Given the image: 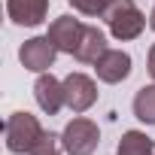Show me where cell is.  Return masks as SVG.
<instances>
[{"mask_svg": "<svg viewBox=\"0 0 155 155\" xmlns=\"http://www.w3.org/2000/svg\"><path fill=\"white\" fill-rule=\"evenodd\" d=\"M101 18L107 21L113 40H119V43L137 40L149 28V18L140 12V6L134 0H107L104 9H101Z\"/></svg>", "mask_w": 155, "mask_h": 155, "instance_id": "obj_1", "label": "cell"}, {"mask_svg": "<svg viewBox=\"0 0 155 155\" xmlns=\"http://www.w3.org/2000/svg\"><path fill=\"white\" fill-rule=\"evenodd\" d=\"M43 125H40V119L34 116V113H28V110H15L6 122H3V143H6V149L12 152V155H28L31 149H34V143L43 137Z\"/></svg>", "mask_w": 155, "mask_h": 155, "instance_id": "obj_2", "label": "cell"}, {"mask_svg": "<svg viewBox=\"0 0 155 155\" xmlns=\"http://www.w3.org/2000/svg\"><path fill=\"white\" fill-rule=\"evenodd\" d=\"M61 140H64L67 155H94V149L101 143V128H97V122H91L85 116H73L64 125Z\"/></svg>", "mask_w": 155, "mask_h": 155, "instance_id": "obj_3", "label": "cell"}, {"mask_svg": "<svg viewBox=\"0 0 155 155\" xmlns=\"http://www.w3.org/2000/svg\"><path fill=\"white\" fill-rule=\"evenodd\" d=\"M64 97H67V110L82 116L97 104V82L88 73H67L64 76Z\"/></svg>", "mask_w": 155, "mask_h": 155, "instance_id": "obj_4", "label": "cell"}, {"mask_svg": "<svg viewBox=\"0 0 155 155\" xmlns=\"http://www.w3.org/2000/svg\"><path fill=\"white\" fill-rule=\"evenodd\" d=\"M58 55H61V52L55 49V43H52L49 37H31V40H25L21 49H18V61H21V67L31 70V73H49V70L55 67V58H58Z\"/></svg>", "mask_w": 155, "mask_h": 155, "instance_id": "obj_5", "label": "cell"}, {"mask_svg": "<svg viewBox=\"0 0 155 155\" xmlns=\"http://www.w3.org/2000/svg\"><path fill=\"white\" fill-rule=\"evenodd\" d=\"M34 101L37 107L46 113V116H58L64 107H67V97H64V79L49 73H37V82H34Z\"/></svg>", "mask_w": 155, "mask_h": 155, "instance_id": "obj_6", "label": "cell"}, {"mask_svg": "<svg viewBox=\"0 0 155 155\" xmlns=\"http://www.w3.org/2000/svg\"><path fill=\"white\" fill-rule=\"evenodd\" d=\"M134 61H131V55L125 52V49H107L101 58H97V64H94V73H97V79L101 82H107V85H119V82H125L128 76H131V67Z\"/></svg>", "mask_w": 155, "mask_h": 155, "instance_id": "obj_7", "label": "cell"}, {"mask_svg": "<svg viewBox=\"0 0 155 155\" xmlns=\"http://www.w3.org/2000/svg\"><path fill=\"white\" fill-rule=\"evenodd\" d=\"M82 31H85V25H82L79 18H73V15H58V18L49 25V34H46V37L55 43V49H58V52L73 55V52H76V46H79Z\"/></svg>", "mask_w": 155, "mask_h": 155, "instance_id": "obj_8", "label": "cell"}, {"mask_svg": "<svg viewBox=\"0 0 155 155\" xmlns=\"http://www.w3.org/2000/svg\"><path fill=\"white\" fill-rule=\"evenodd\" d=\"M6 15L18 28H40L49 15V0H6Z\"/></svg>", "mask_w": 155, "mask_h": 155, "instance_id": "obj_9", "label": "cell"}, {"mask_svg": "<svg viewBox=\"0 0 155 155\" xmlns=\"http://www.w3.org/2000/svg\"><path fill=\"white\" fill-rule=\"evenodd\" d=\"M107 49H110V46H107V34H104L101 28H94V25H85L73 58L79 61V64H97V58H101Z\"/></svg>", "mask_w": 155, "mask_h": 155, "instance_id": "obj_10", "label": "cell"}, {"mask_svg": "<svg viewBox=\"0 0 155 155\" xmlns=\"http://www.w3.org/2000/svg\"><path fill=\"white\" fill-rule=\"evenodd\" d=\"M116 155H155V140L146 134V131H125L119 146H116Z\"/></svg>", "mask_w": 155, "mask_h": 155, "instance_id": "obj_11", "label": "cell"}, {"mask_svg": "<svg viewBox=\"0 0 155 155\" xmlns=\"http://www.w3.org/2000/svg\"><path fill=\"white\" fill-rule=\"evenodd\" d=\"M131 110H134L137 122L155 125V82L137 88V94H134V101H131Z\"/></svg>", "mask_w": 155, "mask_h": 155, "instance_id": "obj_12", "label": "cell"}, {"mask_svg": "<svg viewBox=\"0 0 155 155\" xmlns=\"http://www.w3.org/2000/svg\"><path fill=\"white\" fill-rule=\"evenodd\" d=\"M28 155H64V140H61V134L43 131V137L34 143V149H31Z\"/></svg>", "mask_w": 155, "mask_h": 155, "instance_id": "obj_13", "label": "cell"}, {"mask_svg": "<svg viewBox=\"0 0 155 155\" xmlns=\"http://www.w3.org/2000/svg\"><path fill=\"white\" fill-rule=\"evenodd\" d=\"M67 3L79 12V15H88V18H101V9L107 0H67Z\"/></svg>", "mask_w": 155, "mask_h": 155, "instance_id": "obj_14", "label": "cell"}, {"mask_svg": "<svg viewBox=\"0 0 155 155\" xmlns=\"http://www.w3.org/2000/svg\"><path fill=\"white\" fill-rule=\"evenodd\" d=\"M146 70H149L152 82H155V43H152V49H149V58H146Z\"/></svg>", "mask_w": 155, "mask_h": 155, "instance_id": "obj_15", "label": "cell"}, {"mask_svg": "<svg viewBox=\"0 0 155 155\" xmlns=\"http://www.w3.org/2000/svg\"><path fill=\"white\" fill-rule=\"evenodd\" d=\"M149 31H155V0H152V9H149Z\"/></svg>", "mask_w": 155, "mask_h": 155, "instance_id": "obj_16", "label": "cell"}]
</instances>
